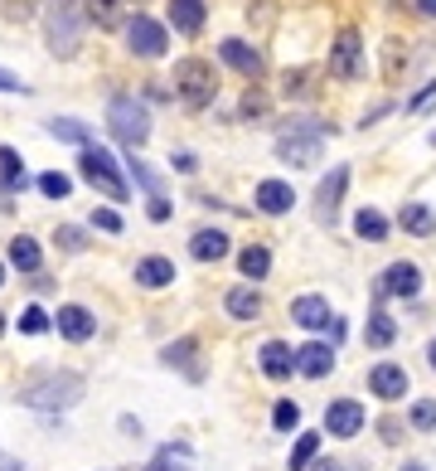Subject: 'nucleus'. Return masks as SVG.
I'll return each instance as SVG.
<instances>
[{
    "mask_svg": "<svg viewBox=\"0 0 436 471\" xmlns=\"http://www.w3.org/2000/svg\"><path fill=\"white\" fill-rule=\"evenodd\" d=\"M82 398V379L78 374H44L35 384L19 389V404L39 408V413H54V408H68Z\"/></svg>",
    "mask_w": 436,
    "mask_h": 471,
    "instance_id": "f257e3e1",
    "label": "nucleus"
},
{
    "mask_svg": "<svg viewBox=\"0 0 436 471\" xmlns=\"http://www.w3.org/2000/svg\"><path fill=\"white\" fill-rule=\"evenodd\" d=\"M175 93L184 98V107H209V102L218 98L214 64H204V59H184V64L175 68Z\"/></svg>",
    "mask_w": 436,
    "mask_h": 471,
    "instance_id": "f03ea898",
    "label": "nucleus"
},
{
    "mask_svg": "<svg viewBox=\"0 0 436 471\" xmlns=\"http://www.w3.org/2000/svg\"><path fill=\"white\" fill-rule=\"evenodd\" d=\"M107 127H112V137H117L121 146H131V151L151 137V117H145V107H141V102H131V98H112Z\"/></svg>",
    "mask_w": 436,
    "mask_h": 471,
    "instance_id": "7ed1b4c3",
    "label": "nucleus"
},
{
    "mask_svg": "<svg viewBox=\"0 0 436 471\" xmlns=\"http://www.w3.org/2000/svg\"><path fill=\"white\" fill-rule=\"evenodd\" d=\"M320 137H325L320 122H291L286 137L276 141V156L291 161V166H315L320 161Z\"/></svg>",
    "mask_w": 436,
    "mask_h": 471,
    "instance_id": "20e7f679",
    "label": "nucleus"
},
{
    "mask_svg": "<svg viewBox=\"0 0 436 471\" xmlns=\"http://www.w3.org/2000/svg\"><path fill=\"white\" fill-rule=\"evenodd\" d=\"M49 49L58 59L78 54V0H49Z\"/></svg>",
    "mask_w": 436,
    "mask_h": 471,
    "instance_id": "39448f33",
    "label": "nucleus"
},
{
    "mask_svg": "<svg viewBox=\"0 0 436 471\" xmlns=\"http://www.w3.org/2000/svg\"><path fill=\"white\" fill-rule=\"evenodd\" d=\"M82 176H88V185H97L102 194H107V200H127V180L117 176V166H112V156L102 146H82Z\"/></svg>",
    "mask_w": 436,
    "mask_h": 471,
    "instance_id": "423d86ee",
    "label": "nucleus"
},
{
    "mask_svg": "<svg viewBox=\"0 0 436 471\" xmlns=\"http://www.w3.org/2000/svg\"><path fill=\"white\" fill-rule=\"evenodd\" d=\"M127 44H131V54H141V59H160L165 49H170V35H165L155 20L136 15V20L127 25Z\"/></svg>",
    "mask_w": 436,
    "mask_h": 471,
    "instance_id": "0eeeda50",
    "label": "nucleus"
},
{
    "mask_svg": "<svg viewBox=\"0 0 436 471\" xmlns=\"http://www.w3.org/2000/svg\"><path fill=\"white\" fill-rule=\"evenodd\" d=\"M417 292H422L417 263H393V268L373 282V296H417Z\"/></svg>",
    "mask_w": 436,
    "mask_h": 471,
    "instance_id": "6e6552de",
    "label": "nucleus"
},
{
    "mask_svg": "<svg viewBox=\"0 0 436 471\" xmlns=\"http://www.w3.org/2000/svg\"><path fill=\"white\" fill-rule=\"evenodd\" d=\"M359 54H363V39H359V29H339V39H335V49H330V74L335 78H354L359 74Z\"/></svg>",
    "mask_w": 436,
    "mask_h": 471,
    "instance_id": "1a4fd4ad",
    "label": "nucleus"
},
{
    "mask_svg": "<svg viewBox=\"0 0 436 471\" xmlns=\"http://www.w3.org/2000/svg\"><path fill=\"white\" fill-rule=\"evenodd\" d=\"M325 428L335 437H354L359 428H363V408L354 404V398H335V404L325 408Z\"/></svg>",
    "mask_w": 436,
    "mask_h": 471,
    "instance_id": "9d476101",
    "label": "nucleus"
},
{
    "mask_svg": "<svg viewBox=\"0 0 436 471\" xmlns=\"http://www.w3.org/2000/svg\"><path fill=\"white\" fill-rule=\"evenodd\" d=\"M218 59H223L228 68H237V74H247V78L262 74V54H257L253 44H243V39H223V44H218Z\"/></svg>",
    "mask_w": 436,
    "mask_h": 471,
    "instance_id": "9b49d317",
    "label": "nucleus"
},
{
    "mask_svg": "<svg viewBox=\"0 0 436 471\" xmlns=\"http://www.w3.org/2000/svg\"><path fill=\"white\" fill-rule=\"evenodd\" d=\"M345 185H349V166H335V170H330V180L315 194L320 224H335V209H339V194H345Z\"/></svg>",
    "mask_w": 436,
    "mask_h": 471,
    "instance_id": "f8f14e48",
    "label": "nucleus"
},
{
    "mask_svg": "<svg viewBox=\"0 0 436 471\" xmlns=\"http://www.w3.org/2000/svg\"><path fill=\"white\" fill-rule=\"evenodd\" d=\"M369 389L378 398H402V394H408V370H402V365H373V370H369Z\"/></svg>",
    "mask_w": 436,
    "mask_h": 471,
    "instance_id": "ddd939ff",
    "label": "nucleus"
},
{
    "mask_svg": "<svg viewBox=\"0 0 436 471\" xmlns=\"http://www.w3.org/2000/svg\"><path fill=\"white\" fill-rule=\"evenodd\" d=\"M54 326H58V335H64V341H92V331H97V321H92L82 306H58Z\"/></svg>",
    "mask_w": 436,
    "mask_h": 471,
    "instance_id": "4468645a",
    "label": "nucleus"
},
{
    "mask_svg": "<svg viewBox=\"0 0 436 471\" xmlns=\"http://www.w3.org/2000/svg\"><path fill=\"white\" fill-rule=\"evenodd\" d=\"M291 321L306 326V331H325L330 326V302L325 296H300V302H291Z\"/></svg>",
    "mask_w": 436,
    "mask_h": 471,
    "instance_id": "2eb2a0df",
    "label": "nucleus"
},
{
    "mask_svg": "<svg viewBox=\"0 0 436 471\" xmlns=\"http://www.w3.org/2000/svg\"><path fill=\"white\" fill-rule=\"evenodd\" d=\"M296 370L306 374V379H325L330 370H335V350L330 345H306V350H296Z\"/></svg>",
    "mask_w": 436,
    "mask_h": 471,
    "instance_id": "dca6fc26",
    "label": "nucleus"
},
{
    "mask_svg": "<svg viewBox=\"0 0 436 471\" xmlns=\"http://www.w3.org/2000/svg\"><path fill=\"white\" fill-rule=\"evenodd\" d=\"M291 204H296V190H291L286 180H262V185H257V209L262 214H286Z\"/></svg>",
    "mask_w": 436,
    "mask_h": 471,
    "instance_id": "f3484780",
    "label": "nucleus"
},
{
    "mask_svg": "<svg viewBox=\"0 0 436 471\" xmlns=\"http://www.w3.org/2000/svg\"><path fill=\"white\" fill-rule=\"evenodd\" d=\"M291 370H296V355H291L286 341H267L262 345V374L267 379H291Z\"/></svg>",
    "mask_w": 436,
    "mask_h": 471,
    "instance_id": "a211bd4d",
    "label": "nucleus"
},
{
    "mask_svg": "<svg viewBox=\"0 0 436 471\" xmlns=\"http://www.w3.org/2000/svg\"><path fill=\"white\" fill-rule=\"evenodd\" d=\"M170 25L180 35H199L204 29V0H170Z\"/></svg>",
    "mask_w": 436,
    "mask_h": 471,
    "instance_id": "6ab92c4d",
    "label": "nucleus"
},
{
    "mask_svg": "<svg viewBox=\"0 0 436 471\" xmlns=\"http://www.w3.org/2000/svg\"><path fill=\"white\" fill-rule=\"evenodd\" d=\"M398 224L412 233V239H432V233H436V214L427 209V204H402Z\"/></svg>",
    "mask_w": 436,
    "mask_h": 471,
    "instance_id": "aec40b11",
    "label": "nucleus"
},
{
    "mask_svg": "<svg viewBox=\"0 0 436 471\" xmlns=\"http://www.w3.org/2000/svg\"><path fill=\"white\" fill-rule=\"evenodd\" d=\"M170 282H175L170 258H141L136 263V287H170Z\"/></svg>",
    "mask_w": 436,
    "mask_h": 471,
    "instance_id": "412c9836",
    "label": "nucleus"
},
{
    "mask_svg": "<svg viewBox=\"0 0 436 471\" xmlns=\"http://www.w3.org/2000/svg\"><path fill=\"white\" fill-rule=\"evenodd\" d=\"M190 253H194L199 263H218V258L228 253V239H223L218 229H199V233L190 239Z\"/></svg>",
    "mask_w": 436,
    "mask_h": 471,
    "instance_id": "4be33fe9",
    "label": "nucleus"
},
{
    "mask_svg": "<svg viewBox=\"0 0 436 471\" xmlns=\"http://www.w3.org/2000/svg\"><path fill=\"white\" fill-rule=\"evenodd\" d=\"M257 311H262V296H257L253 287H233V292H228V316H237V321H253Z\"/></svg>",
    "mask_w": 436,
    "mask_h": 471,
    "instance_id": "5701e85b",
    "label": "nucleus"
},
{
    "mask_svg": "<svg viewBox=\"0 0 436 471\" xmlns=\"http://www.w3.org/2000/svg\"><path fill=\"white\" fill-rule=\"evenodd\" d=\"M237 268H243V278H267V272H272V253L262 248V243H253V248H243L237 253Z\"/></svg>",
    "mask_w": 436,
    "mask_h": 471,
    "instance_id": "b1692460",
    "label": "nucleus"
},
{
    "mask_svg": "<svg viewBox=\"0 0 436 471\" xmlns=\"http://www.w3.org/2000/svg\"><path fill=\"white\" fill-rule=\"evenodd\" d=\"M393 341H398V321H393L388 311H373L369 316V345L373 350H388Z\"/></svg>",
    "mask_w": 436,
    "mask_h": 471,
    "instance_id": "393cba45",
    "label": "nucleus"
},
{
    "mask_svg": "<svg viewBox=\"0 0 436 471\" xmlns=\"http://www.w3.org/2000/svg\"><path fill=\"white\" fill-rule=\"evenodd\" d=\"M0 190H25V161L10 146H0Z\"/></svg>",
    "mask_w": 436,
    "mask_h": 471,
    "instance_id": "a878e982",
    "label": "nucleus"
},
{
    "mask_svg": "<svg viewBox=\"0 0 436 471\" xmlns=\"http://www.w3.org/2000/svg\"><path fill=\"white\" fill-rule=\"evenodd\" d=\"M354 233H359V239H369V243H383V239H388V219H383L378 209H359L354 214Z\"/></svg>",
    "mask_w": 436,
    "mask_h": 471,
    "instance_id": "bb28decb",
    "label": "nucleus"
},
{
    "mask_svg": "<svg viewBox=\"0 0 436 471\" xmlns=\"http://www.w3.org/2000/svg\"><path fill=\"white\" fill-rule=\"evenodd\" d=\"M10 263H15L19 272H39V243L29 239V233H19V239L10 243Z\"/></svg>",
    "mask_w": 436,
    "mask_h": 471,
    "instance_id": "cd10ccee",
    "label": "nucleus"
},
{
    "mask_svg": "<svg viewBox=\"0 0 436 471\" xmlns=\"http://www.w3.org/2000/svg\"><path fill=\"white\" fill-rule=\"evenodd\" d=\"M88 20H97V29H117L121 25V0H82Z\"/></svg>",
    "mask_w": 436,
    "mask_h": 471,
    "instance_id": "c85d7f7f",
    "label": "nucleus"
},
{
    "mask_svg": "<svg viewBox=\"0 0 436 471\" xmlns=\"http://www.w3.org/2000/svg\"><path fill=\"white\" fill-rule=\"evenodd\" d=\"M315 452H320V437L315 433H300L296 447H291V471H306L310 462H315Z\"/></svg>",
    "mask_w": 436,
    "mask_h": 471,
    "instance_id": "c756f323",
    "label": "nucleus"
},
{
    "mask_svg": "<svg viewBox=\"0 0 436 471\" xmlns=\"http://www.w3.org/2000/svg\"><path fill=\"white\" fill-rule=\"evenodd\" d=\"M49 131H54L58 141H78V146H92V141H88V127H82V122L54 117V122H49Z\"/></svg>",
    "mask_w": 436,
    "mask_h": 471,
    "instance_id": "7c9ffc66",
    "label": "nucleus"
},
{
    "mask_svg": "<svg viewBox=\"0 0 436 471\" xmlns=\"http://www.w3.org/2000/svg\"><path fill=\"white\" fill-rule=\"evenodd\" d=\"M39 190L49 194V200H68V176H58V170H49V176H39Z\"/></svg>",
    "mask_w": 436,
    "mask_h": 471,
    "instance_id": "2f4dec72",
    "label": "nucleus"
},
{
    "mask_svg": "<svg viewBox=\"0 0 436 471\" xmlns=\"http://www.w3.org/2000/svg\"><path fill=\"white\" fill-rule=\"evenodd\" d=\"M412 428H422V433L436 428V398H422V404L412 408Z\"/></svg>",
    "mask_w": 436,
    "mask_h": 471,
    "instance_id": "473e14b6",
    "label": "nucleus"
},
{
    "mask_svg": "<svg viewBox=\"0 0 436 471\" xmlns=\"http://www.w3.org/2000/svg\"><path fill=\"white\" fill-rule=\"evenodd\" d=\"M19 331H25V335H44L49 331V316L39 311V306H29V311L19 316Z\"/></svg>",
    "mask_w": 436,
    "mask_h": 471,
    "instance_id": "72a5a7b5",
    "label": "nucleus"
},
{
    "mask_svg": "<svg viewBox=\"0 0 436 471\" xmlns=\"http://www.w3.org/2000/svg\"><path fill=\"white\" fill-rule=\"evenodd\" d=\"M160 360H165V365H190V360H194V341L165 345V350H160Z\"/></svg>",
    "mask_w": 436,
    "mask_h": 471,
    "instance_id": "f704fd0d",
    "label": "nucleus"
},
{
    "mask_svg": "<svg viewBox=\"0 0 436 471\" xmlns=\"http://www.w3.org/2000/svg\"><path fill=\"white\" fill-rule=\"evenodd\" d=\"M131 176L141 180V190L160 194V180H155V170H151V166H141V161H136V151H131Z\"/></svg>",
    "mask_w": 436,
    "mask_h": 471,
    "instance_id": "c9c22d12",
    "label": "nucleus"
},
{
    "mask_svg": "<svg viewBox=\"0 0 436 471\" xmlns=\"http://www.w3.org/2000/svg\"><path fill=\"white\" fill-rule=\"evenodd\" d=\"M272 423H276V428H282V433H291V428H296V423H300V408H296V404H276Z\"/></svg>",
    "mask_w": 436,
    "mask_h": 471,
    "instance_id": "e433bc0d",
    "label": "nucleus"
},
{
    "mask_svg": "<svg viewBox=\"0 0 436 471\" xmlns=\"http://www.w3.org/2000/svg\"><path fill=\"white\" fill-rule=\"evenodd\" d=\"M92 224H97L102 233H121V214H112V209H97V214H92Z\"/></svg>",
    "mask_w": 436,
    "mask_h": 471,
    "instance_id": "4c0bfd02",
    "label": "nucleus"
},
{
    "mask_svg": "<svg viewBox=\"0 0 436 471\" xmlns=\"http://www.w3.org/2000/svg\"><path fill=\"white\" fill-rule=\"evenodd\" d=\"M175 452H180V447H165V452L155 457V462L145 467V471H190V467H175Z\"/></svg>",
    "mask_w": 436,
    "mask_h": 471,
    "instance_id": "58836bf2",
    "label": "nucleus"
},
{
    "mask_svg": "<svg viewBox=\"0 0 436 471\" xmlns=\"http://www.w3.org/2000/svg\"><path fill=\"white\" fill-rule=\"evenodd\" d=\"M432 98H436V83H427V88H422V93L408 102V112H427V107H432Z\"/></svg>",
    "mask_w": 436,
    "mask_h": 471,
    "instance_id": "ea45409f",
    "label": "nucleus"
},
{
    "mask_svg": "<svg viewBox=\"0 0 436 471\" xmlns=\"http://www.w3.org/2000/svg\"><path fill=\"white\" fill-rule=\"evenodd\" d=\"M262 112H267V98H257V93L243 98V117H262Z\"/></svg>",
    "mask_w": 436,
    "mask_h": 471,
    "instance_id": "a19ab883",
    "label": "nucleus"
},
{
    "mask_svg": "<svg viewBox=\"0 0 436 471\" xmlns=\"http://www.w3.org/2000/svg\"><path fill=\"white\" fill-rule=\"evenodd\" d=\"M0 93H29V88L19 83L15 74H5V68H0Z\"/></svg>",
    "mask_w": 436,
    "mask_h": 471,
    "instance_id": "79ce46f5",
    "label": "nucleus"
},
{
    "mask_svg": "<svg viewBox=\"0 0 436 471\" xmlns=\"http://www.w3.org/2000/svg\"><path fill=\"white\" fill-rule=\"evenodd\" d=\"M151 219H155V224H165V219H170V204H165L160 194H151Z\"/></svg>",
    "mask_w": 436,
    "mask_h": 471,
    "instance_id": "37998d69",
    "label": "nucleus"
},
{
    "mask_svg": "<svg viewBox=\"0 0 436 471\" xmlns=\"http://www.w3.org/2000/svg\"><path fill=\"white\" fill-rule=\"evenodd\" d=\"M58 243L64 248H82V229H58Z\"/></svg>",
    "mask_w": 436,
    "mask_h": 471,
    "instance_id": "c03bdc74",
    "label": "nucleus"
},
{
    "mask_svg": "<svg viewBox=\"0 0 436 471\" xmlns=\"http://www.w3.org/2000/svg\"><path fill=\"white\" fill-rule=\"evenodd\" d=\"M417 10H422V15H432V20H436V0H417Z\"/></svg>",
    "mask_w": 436,
    "mask_h": 471,
    "instance_id": "a18cd8bd",
    "label": "nucleus"
},
{
    "mask_svg": "<svg viewBox=\"0 0 436 471\" xmlns=\"http://www.w3.org/2000/svg\"><path fill=\"white\" fill-rule=\"evenodd\" d=\"M402 471H427V467H422V462H408V467H402Z\"/></svg>",
    "mask_w": 436,
    "mask_h": 471,
    "instance_id": "49530a36",
    "label": "nucleus"
},
{
    "mask_svg": "<svg viewBox=\"0 0 436 471\" xmlns=\"http://www.w3.org/2000/svg\"><path fill=\"white\" fill-rule=\"evenodd\" d=\"M315 471H339V467H335V462H320V467H315Z\"/></svg>",
    "mask_w": 436,
    "mask_h": 471,
    "instance_id": "de8ad7c7",
    "label": "nucleus"
},
{
    "mask_svg": "<svg viewBox=\"0 0 436 471\" xmlns=\"http://www.w3.org/2000/svg\"><path fill=\"white\" fill-rule=\"evenodd\" d=\"M0 471H19V462H5V467H0Z\"/></svg>",
    "mask_w": 436,
    "mask_h": 471,
    "instance_id": "09e8293b",
    "label": "nucleus"
},
{
    "mask_svg": "<svg viewBox=\"0 0 436 471\" xmlns=\"http://www.w3.org/2000/svg\"><path fill=\"white\" fill-rule=\"evenodd\" d=\"M432 370H436V341H432Z\"/></svg>",
    "mask_w": 436,
    "mask_h": 471,
    "instance_id": "8fccbe9b",
    "label": "nucleus"
},
{
    "mask_svg": "<svg viewBox=\"0 0 436 471\" xmlns=\"http://www.w3.org/2000/svg\"><path fill=\"white\" fill-rule=\"evenodd\" d=\"M0 331H5V316H0Z\"/></svg>",
    "mask_w": 436,
    "mask_h": 471,
    "instance_id": "3c124183",
    "label": "nucleus"
},
{
    "mask_svg": "<svg viewBox=\"0 0 436 471\" xmlns=\"http://www.w3.org/2000/svg\"><path fill=\"white\" fill-rule=\"evenodd\" d=\"M0 282H5V268H0Z\"/></svg>",
    "mask_w": 436,
    "mask_h": 471,
    "instance_id": "603ef678",
    "label": "nucleus"
},
{
    "mask_svg": "<svg viewBox=\"0 0 436 471\" xmlns=\"http://www.w3.org/2000/svg\"><path fill=\"white\" fill-rule=\"evenodd\" d=\"M19 5H29V0H19Z\"/></svg>",
    "mask_w": 436,
    "mask_h": 471,
    "instance_id": "864d4df0",
    "label": "nucleus"
}]
</instances>
